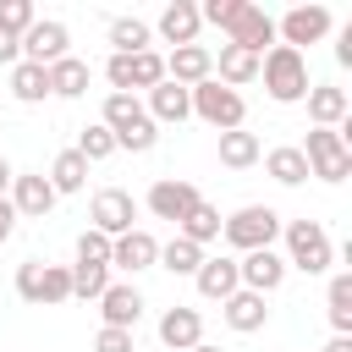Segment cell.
Masks as SVG:
<instances>
[{"mask_svg": "<svg viewBox=\"0 0 352 352\" xmlns=\"http://www.w3.org/2000/svg\"><path fill=\"white\" fill-rule=\"evenodd\" d=\"M88 77H94L88 60H82V55H66V60L50 66V94H55V99H82V94H88Z\"/></svg>", "mask_w": 352, "mask_h": 352, "instance_id": "27", "label": "cell"}, {"mask_svg": "<svg viewBox=\"0 0 352 352\" xmlns=\"http://www.w3.org/2000/svg\"><path fill=\"white\" fill-rule=\"evenodd\" d=\"M297 148H302V160H308V176H319V182H346V170H352V143H346L341 126H308V143H297Z\"/></svg>", "mask_w": 352, "mask_h": 352, "instance_id": "4", "label": "cell"}, {"mask_svg": "<svg viewBox=\"0 0 352 352\" xmlns=\"http://www.w3.org/2000/svg\"><path fill=\"white\" fill-rule=\"evenodd\" d=\"M165 77L182 82V88L209 82V77H214V50H209V44H182V50H170V55H165Z\"/></svg>", "mask_w": 352, "mask_h": 352, "instance_id": "17", "label": "cell"}, {"mask_svg": "<svg viewBox=\"0 0 352 352\" xmlns=\"http://www.w3.org/2000/svg\"><path fill=\"white\" fill-rule=\"evenodd\" d=\"M258 60H264V55H253V50L220 44V55H214V82H226V88H248V82L258 77Z\"/></svg>", "mask_w": 352, "mask_h": 352, "instance_id": "25", "label": "cell"}, {"mask_svg": "<svg viewBox=\"0 0 352 352\" xmlns=\"http://www.w3.org/2000/svg\"><path fill=\"white\" fill-rule=\"evenodd\" d=\"M110 44H116V55L154 50V28H148L143 16H116V22H110Z\"/></svg>", "mask_w": 352, "mask_h": 352, "instance_id": "32", "label": "cell"}, {"mask_svg": "<svg viewBox=\"0 0 352 352\" xmlns=\"http://www.w3.org/2000/svg\"><path fill=\"white\" fill-rule=\"evenodd\" d=\"M192 94V116L198 121H209L214 132H236L242 121H248V104H242V94L236 88H226V82H198V88H187Z\"/></svg>", "mask_w": 352, "mask_h": 352, "instance_id": "7", "label": "cell"}, {"mask_svg": "<svg viewBox=\"0 0 352 352\" xmlns=\"http://www.w3.org/2000/svg\"><path fill=\"white\" fill-rule=\"evenodd\" d=\"M226 44L264 55V50L275 44V16H270L264 6H253V0H242V11H236V16H231V28H226Z\"/></svg>", "mask_w": 352, "mask_h": 352, "instance_id": "12", "label": "cell"}, {"mask_svg": "<svg viewBox=\"0 0 352 352\" xmlns=\"http://www.w3.org/2000/svg\"><path fill=\"white\" fill-rule=\"evenodd\" d=\"M198 264H204V248H192L187 236L160 242V270H170V275H198Z\"/></svg>", "mask_w": 352, "mask_h": 352, "instance_id": "34", "label": "cell"}, {"mask_svg": "<svg viewBox=\"0 0 352 352\" xmlns=\"http://www.w3.org/2000/svg\"><path fill=\"white\" fill-rule=\"evenodd\" d=\"M88 231H99V236H126L132 231V220H138V198L126 192V187H99L94 192V204H88Z\"/></svg>", "mask_w": 352, "mask_h": 352, "instance_id": "9", "label": "cell"}, {"mask_svg": "<svg viewBox=\"0 0 352 352\" xmlns=\"http://www.w3.org/2000/svg\"><path fill=\"white\" fill-rule=\"evenodd\" d=\"M99 121L110 126L116 148L148 154V148L160 143V126L148 121V110H143V99H138V94H104V110H99Z\"/></svg>", "mask_w": 352, "mask_h": 352, "instance_id": "1", "label": "cell"}, {"mask_svg": "<svg viewBox=\"0 0 352 352\" xmlns=\"http://www.w3.org/2000/svg\"><path fill=\"white\" fill-rule=\"evenodd\" d=\"M148 264H160V242H154V231L132 226L126 236H116V242H110V270L138 275V270H148Z\"/></svg>", "mask_w": 352, "mask_h": 352, "instance_id": "18", "label": "cell"}, {"mask_svg": "<svg viewBox=\"0 0 352 352\" xmlns=\"http://www.w3.org/2000/svg\"><path fill=\"white\" fill-rule=\"evenodd\" d=\"M11 176H16V170H11V160H0V198L11 192Z\"/></svg>", "mask_w": 352, "mask_h": 352, "instance_id": "44", "label": "cell"}, {"mask_svg": "<svg viewBox=\"0 0 352 352\" xmlns=\"http://www.w3.org/2000/svg\"><path fill=\"white\" fill-rule=\"evenodd\" d=\"M324 314H330L336 336H352V275H330V292H324Z\"/></svg>", "mask_w": 352, "mask_h": 352, "instance_id": "33", "label": "cell"}, {"mask_svg": "<svg viewBox=\"0 0 352 352\" xmlns=\"http://www.w3.org/2000/svg\"><path fill=\"white\" fill-rule=\"evenodd\" d=\"M336 60H341V66H352V22H346V28H341V38H336Z\"/></svg>", "mask_w": 352, "mask_h": 352, "instance_id": "42", "label": "cell"}, {"mask_svg": "<svg viewBox=\"0 0 352 352\" xmlns=\"http://www.w3.org/2000/svg\"><path fill=\"white\" fill-rule=\"evenodd\" d=\"M94 352H138V341H132V330H110V324H99Z\"/></svg>", "mask_w": 352, "mask_h": 352, "instance_id": "39", "label": "cell"}, {"mask_svg": "<svg viewBox=\"0 0 352 352\" xmlns=\"http://www.w3.org/2000/svg\"><path fill=\"white\" fill-rule=\"evenodd\" d=\"M264 170H270L280 187H302V182H308V160H302V148H297V143L270 148V154H264Z\"/></svg>", "mask_w": 352, "mask_h": 352, "instance_id": "31", "label": "cell"}, {"mask_svg": "<svg viewBox=\"0 0 352 352\" xmlns=\"http://www.w3.org/2000/svg\"><path fill=\"white\" fill-rule=\"evenodd\" d=\"M198 6L192 0H170L165 11H160V22H154V33L170 44V50H182V44H198Z\"/></svg>", "mask_w": 352, "mask_h": 352, "instance_id": "20", "label": "cell"}, {"mask_svg": "<svg viewBox=\"0 0 352 352\" xmlns=\"http://www.w3.org/2000/svg\"><path fill=\"white\" fill-rule=\"evenodd\" d=\"M319 352H352V336H330V341H324Z\"/></svg>", "mask_w": 352, "mask_h": 352, "instance_id": "43", "label": "cell"}, {"mask_svg": "<svg viewBox=\"0 0 352 352\" xmlns=\"http://www.w3.org/2000/svg\"><path fill=\"white\" fill-rule=\"evenodd\" d=\"M143 110H148V121H154V126H160V121H165V126H182V121L192 116V94H187L182 82H170V77H165V82H154V88H148V104H143Z\"/></svg>", "mask_w": 352, "mask_h": 352, "instance_id": "19", "label": "cell"}, {"mask_svg": "<svg viewBox=\"0 0 352 352\" xmlns=\"http://www.w3.org/2000/svg\"><path fill=\"white\" fill-rule=\"evenodd\" d=\"M104 77H110V94H148L154 82H165V55L160 50H138V55H110L104 60Z\"/></svg>", "mask_w": 352, "mask_h": 352, "instance_id": "8", "label": "cell"}, {"mask_svg": "<svg viewBox=\"0 0 352 352\" xmlns=\"http://www.w3.org/2000/svg\"><path fill=\"white\" fill-rule=\"evenodd\" d=\"M258 77H264V94L275 104H297L308 94V55L286 50V44H270L264 60H258Z\"/></svg>", "mask_w": 352, "mask_h": 352, "instance_id": "2", "label": "cell"}, {"mask_svg": "<svg viewBox=\"0 0 352 352\" xmlns=\"http://www.w3.org/2000/svg\"><path fill=\"white\" fill-rule=\"evenodd\" d=\"M286 231V270H302V275H324L336 264V248H330V231L319 220H280Z\"/></svg>", "mask_w": 352, "mask_h": 352, "instance_id": "3", "label": "cell"}, {"mask_svg": "<svg viewBox=\"0 0 352 352\" xmlns=\"http://www.w3.org/2000/svg\"><path fill=\"white\" fill-rule=\"evenodd\" d=\"M336 28V16H330V6H292L280 22H275V38L286 44V50H302V44H319L324 33Z\"/></svg>", "mask_w": 352, "mask_h": 352, "instance_id": "10", "label": "cell"}, {"mask_svg": "<svg viewBox=\"0 0 352 352\" xmlns=\"http://www.w3.org/2000/svg\"><path fill=\"white\" fill-rule=\"evenodd\" d=\"M264 160V143H258V132H220V165H231V170H248V165H258Z\"/></svg>", "mask_w": 352, "mask_h": 352, "instance_id": "30", "label": "cell"}, {"mask_svg": "<svg viewBox=\"0 0 352 352\" xmlns=\"http://www.w3.org/2000/svg\"><path fill=\"white\" fill-rule=\"evenodd\" d=\"M143 204H148V214H154V220H170V226H182V214L198 204V187H192L187 176H160V182L143 192Z\"/></svg>", "mask_w": 352, "mask_h": 352, "instance_id": "13", "label": "cell"}, {"mask_svg": "<svg viewBox=\"0 0 352 352\" xmlns=\"http://www.w3.org/2000/svg\"><path fill=\"white\" fill-rule=\"evenodd\" d=\"M16 297L33 302V308L72 302V270L50 264V258H28V264H16Z\"/></svg>", "mask_w": 352, "mask_h": 352, "instance_id": "6", "label": "cell"}, {"mask_svg": "<svg viewBox=\"0 0 352 352\" xmlns=\"http://www.w3.org/2000/svg\"><path fill=\"white\" fill-rule=\"evenodd\" d=\"M99 314H104L110 330H138V319H143V292H138L132 280H110V286L99 292Z\"/></svg>", "mask_w": 352, "mask_h": 352, "instance_id": "16", "label": "cell"}, {"mask_svg": "<svg viewBox=\"0 0 352 352\" xmlns=\"http://www.w3.org/2000/svg\"><path fill=\"white\" fill-rule=\"evenodd\" d=\"M187 352H220V346H209V341H198V346H187Z\"/></svg>", "mask_w": 352, "mask_h": 352, "instance_id": "45", "label": "cell"}, {"mask_svg": "<svg viewBox=\"0 0 352 352\" xmlns=\"http://www.w3.org/2000/svg\"><path fill=\"white\" fill-rule=\"evenodd\" d=\"M72 148H77L88 165H99V160H110V154H116V138H110V126H104V121H94V126H82V132H77V143H72Z\"/></svg>", "mask_w": 352, "mask_h": 352, "instance_id": "36", "label": "cell"}, {"mask_svg": "<svg viewBox=\"0 0 352 352\" xmlns=\"http://www.w3.org/2000/svg\"><path fill=\"white\" fill-rule=\"evenodd\" d=\"M220 220H226V214H220L214 204H204V198H198V204H192V209L182 214L176 236H187L192 248H209V242H220Z\"/></svg>", "mask_w": 352, "mask_h": 352, "instance_id": "26", "label": "cell"}, {"mask_svg": "<svg viewBox=\"0 0 352 352\" xmlns=\"http://www.w3.org/2000/svg\"><path fill=\"white\" fill-rule=\"evenodd\" d=\"M11 236H16V209H11L6 198H0V248H6Z\"/></svg>", "mask_w": 352, "mask_h": 352, "instance_id": "41", "label": "cell"}, {"mask_svg": "<svg viewBox=\"0 0 352 352\" xmlns=\"http://www.w3.org/2000/svg\"><path fill=\"white\" fill-rule=\"evenodd\" d=\"M308 121L314 126H346V110H352V99H346V88H336V82H308Z\"/></svg>", "mask_w": 352, "mask_h": 352, "instance_id": "21", "label": "cell"}, {"mask_svg": "<svg viewBox=\"0 0 352 352\" xmlns=\"http://www.w3.org/2000/svg\"><path fill=\"white\" fill-rule=\"evenodd\" d=\"M50 187H55V198L60 192H82L88 187V160L77 154V148H60L55 160H50V176H44Z\"/></svg>", "mask_w": 352, "mask_h": 352, "instance_id": "29", "label": "cell"}, {"mask_svg": "<svg viewBox=\"0 0 352 352\" xmlns=\"http://www.w3.org/2000/svg\"><path fill=\"white\" fill-rule=\"evenodd\" d=\"M220 319H226L236 336H253V330H264V324H270V308H264V297H258V292H242V286H236V292L220 302Z\"/></svg>", "mask_w": 352, "mask_h": 352, "instance_id": "23", "label": "cell"}, {"mask_svg": "<svg viewBox=\"0 0 352 352\" xmlns=\"http://www.w3.org/2000/svg\"><path fill=\"white\" fill-rule=\"evenodd\" d=\"M16 60H22V38L0 33V66H16Z\"/></svg>", "mask_w": 352, "mask_h": 352, "instance_id": "40", "label": "cell"}, {"mask_svg": "<svg viewBox=\"0 0 352 352\" xmlns=\"http://www.w3.org/2000/svg\"><path fill=\"white\" fill-rule=\"evenodd\" d=\"M72 270V297L82 302H99V292L110 286V264H66Z\"/></svg>", "mask_w": 352, "mask_h": 352, "instance_id": "35", "label": "cell"}, {"mask_svg": "<svg viewBox=\"0 0 352 352\" xmlns=\"http://www.w3.org/2000/svg\"><path fill=\"white\" fill-rule=\"evenodd\" d=\"M192 280H198V297H209V302H226V297L242 286V280H236V258H231V253H214V258L204 253V264H198V275H192Z\"/></svg>", "mask_w": 352, "mask_h": 352, "instance_id": "22", "label": "cell"}, {"mask_svg": "<svg viewBox=\"0 0 352 352\" xmlns=\"http://www.w3.org/2000/svg\"><path fill=\"white\" fill-rule=\"evenodd\" d=\"M38 22V11H33V0H0V33H11V38H22L28 28Z\"/></svg>", "mask_w": 352, "mask_h": 352, "instance_id": "37", "label": "cell"}, {"mask_svg": "<svg viewBox=\"0 0 352 352\" xmlns=\"http://www.w3.org/2000/svg\"><path fill=\"white\" fill-rule=\"evenodd\" d=\"M220 236H226L236 253L275 248V236H280V214H275L270 204H242L236 214H226V220H220Z\"/></svg>", "mask_w": 352, "mask_h": 352, "instance_id": "5", "label": "cell"}, {"mask_svg": "<svg viewBox=\"0 0 352 352\" xmlns=\"http://www.w3.org/2000/svg\"><path fill=\"white\" fill-rule=\"evenodd\" d=\"M236 280H242V292H258V297H270V292L286 280V258H280L275 248L242 253V258H236Z\"/></svg>", "mask_w": 352, "mask_h": 352, "instance_id": "15", "label": "cell"}, {"mask_svg": "<svg viewBox=\"0 0 352 352\" xmlns=\"http://www.w3.org/2000/svg\"><path fill=\"white\" fill-rule=\"evenodd\" d=\"M160 341H165L170 352L198 346V341H204V314H198V308H182V302L165 308V314H160Z\"/></svg>", "mask_w": 352, "mask_h": 352, "instance_id": "24", "label": "cell"}, {"mask_svg": "<svg viewBox=\"0 0 352 352\" xmlns=\"http://www.w3.org/2000/svg\"><path fill=\"white\" fill-rule=\"evenodd\" d=\"M6 204L16 209V220H44V214L55 209V187L44 182V170H16Z\"/></svg>", "mask_w": 352, "mask_h": 352, "instance_id": "14", "label": "cell"}, {"mask_svg": "<svg viewBox=\"0 0 352 352\" xmlns=\"http://www.w3.org/2000/svg\"><path fill=\"white\" fill-rule=\"evenodd\" d=\"M77 264H110V236L82 231V236H77Z\"/></svg>", "mask_w": 352, "mask_h": 352, "instance_id": "38", "label": "cell"}, {"mask_svg": "<svg viewBox=\"0 0 352 352\" xmlns=\"http://www.w3.org/2000/svg\"><path fill=\"white\" fill-rule=\"evenodd\" d=\"M66 55H72V28H66V22L38 16V22L22 33V60H33V66H55V60H66Z\"/></svg>", "mask_w": 352, "mask_h": 352, "instance_id": "11", "label": "cell"}, {"mask_svg": "<svg viewBox=\"0 0 352 352\" xmlns=\"http://www.w3.org/2000/svg\"><path fill=\"white\" fill-rule=\"evenodd\" d=\"M11 99H16V104H44V99H50V66L16 60V66H11Z\"/></svg>", "mask_w": 352, "mask_h": 352, "instance_id": "28", "label": "cell"}]
</instances>
